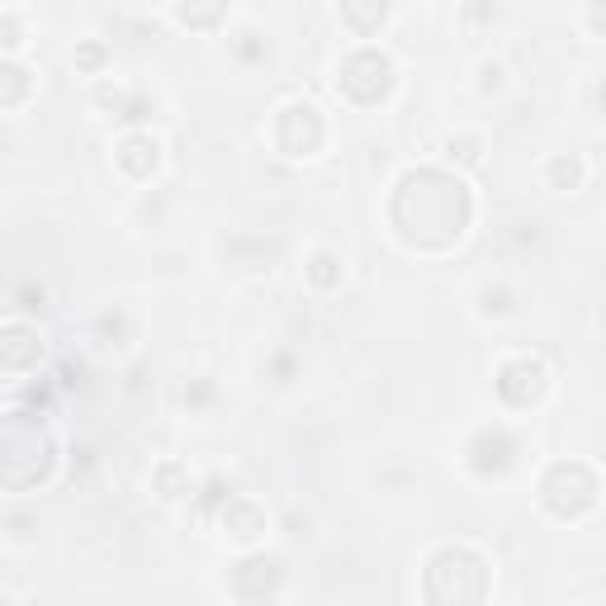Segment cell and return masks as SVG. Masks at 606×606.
<instances>
[{"instance_id":"1","label":"cell","mask_w":606,"mask_h":606,"mask_svg":"<svg viewBox=\"0 0 606 606\" xmlns=\"http://www.w3.org/2000/svg\"><path fill=\"white\" fill-rule=\"evenodd\" d=\"M38 360H43V337H38V322L5 313L0 322V370L10 375V384H24V375H34Z\"/></svg>"},{"instance_id":"2","label":"cell","mask_w":606,"mask_h":606,"mask_svg":"<svg viewBox=\"0 0 606 606\" xmlns=\"http://www.w3.org/2000/svg\"><path fill=\"white\" fill-rule=\"evenodd\" d=\"M0 86H5L0 90V109H5V114H19V109L29 105V95L38 90V81L19 57H5V62H0Z\"/></svg>"},{"instance_id":"3","label":"cell","mask_w":606,"mask_h":606,"mask_svg":"<svg viewBox=\"0 0 606 606\" xmlns=\"http://www.w3.org/2000/svg\"><path fill=\"white\" fill-rule=\"evenodd\" d=\"M114 161H119V171H124V176L133 171V161H147V166H138V176H133V180H147L161 166V143L152 138V133H128L124 143H119V157H114Z\"/></svg>"}]
</instances>
